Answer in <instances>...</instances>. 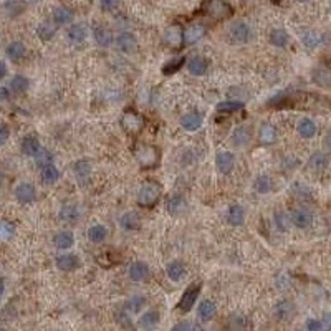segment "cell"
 Instances as JSON below:
<instances>
[{"label":"cell","instance_id":"cell-54","mask_svg":"<svg viewBox=\"0 0 331 331\" xmlns=\"http://www.w3.org/2000/svg\"><path fill=\"white\" fill-rule=\"evenodd\" d=\"M10 137V128L7 124H0V146H4Z\"/></svg>","mask_w":331,"mask_h":331},{"label":"cell","instance_id":"cell-47","mask_svg":"<svg viewBox=\"0 0 331 331\" xmlns=\"http://www.w3.org/2000/svg\"><path fill=\"white\" fill-rule=\"evenodd\" d=\"M146 297H141V295H136V297H132L131 300H128V303H126V310H129L131 313H139L144 305H146Z\"/></svg>","mask_w":331,"mask_h":331},{"label":"cell","instance_id":"cell-29","mask_svg":"<svg viewBox=\"0 0 331 331\" xmlns=\"http://www.w3.org/2000/svg\"><path fill=\"white\" fill-rule=\"evenodd\" d=\"M227 222L230 225H233V227L244 225V222H245V209L242 206H239V204H235V206H230V209H228V212H227Z\"/></svg>","mask_w":331,"mask_h":331},{"label":"cell","instance_id":"cell-2","mask_svg":"<svg viewBox=\"0 0 331 331\" xmlns=\"http://www.w3.org/2000/svg\"><path fill=\"white\" fill-rule=\"evenodd\" d=\"M227 37H228V40L232 41V43L244 45V43H249V41L252 40V37H254V32H252V27L249 25V23L244 22V20H239V22L233 23L230 28H228Z\"/></svg>","mask_w":331,"mask_h":331},{"label":"cell","instance_id":"cell-32","mask_svg":"<svg viewBox=\"0 0 331 331\" xmlns=\"http://www.w3.org/2000/svg\"><path fill=\"white\" fill-rule=\"evenodd\" d=\"M166 272H167V276H169L172 281H180L185 276V273H187V270H185V265L182 262L174 260L167 265Z\"/></svg>","mask_w":331,"mask_h":331},{"label":"cell","instance_id":"cell-14","mask_svg":"<svg viewBox=\"0 0 331 331\" xmlns=\"http://www.w3.org/2000/svg\"><path fill=\"white\" fill-rule=\"evenodd\" d=\"M252 141V128L247 124L237 126L232 132V143L235 144L237 148H245L247 144H250Z\"/></svg>","mask_w":331,"mask_h":331},{"label":"cell","instance_id":"cell-17","mask_svg":"<svg viewBox=\"0 0 331 331\" xmlns=\"http://www.w3.org/2000/svg\"><path fill=\"white\" fill-rule=\"evenodd\" d=\"M151 275V270L144 262H134L129 265V278L132 281H146Z\"/></svg>","mask_w":331,"mask_h":331},{"label":"cell","instance_id":"cell-40","mask_svg":"<svg viewBox=\"0 0 331 331\" xmlns=\"http://www.w3.org/2000/svg\"><path fill=\"white\" fill-rule=\"evenodd\" d=\"M254 189L258 194H268V192L273 189V180L268 176H265V174H262V176H258L254 180Z\"/></svg>","mask_w":331,"mask_h":331},{"label":"cell","instance_id":"cell-56","mask_svg":"<svg viewBox=\"0 0 331 331\" xmlns=\"http://www.w3.org/2000/svg\"><path fill=\"white\" fill-rule=\"evenodd\" d=\"M321 323H323V329H331V313H326L321 318Z\"/></svg>","mask_w":331,"mask_h":331},{"label":"cell","instance_id":"cell-36","mask_svg":"<svg viewBox=\"0 0 331 331\" xmlns=\"http://www.w3.org/2000/svg\"><path fill=\"white\" fill-rule=\"evenodd\" d=\"M297 131H298V134H300V136L305 137V139H311V137L316 134V124L313 123L311 119L303 118L302 121L298 123Z\"/></svg>","mask_w":331,"mask_h":331},{"label":"cell","instance_id":"cell-53","mask_svg":"<svg viewBox=\"0 0 331 331\" xmlns=\"http://www.w3.org/2000/svg\"><path fill=\"white\" fill-rule=\"evenodd\" d=\"M306 329L308 331H321L323 329V323L321 320H316V318H310L308 321H306Z\"/></svg>","mask_w":331,"mask_h":331},{"label":"cell","instance_id":"cell-42","mask_svg":"<svg viewBox=\"0 0 331 331\" xmlns=\"http://www.w3.org/2000/svg\"><path fill=\"white\" fill-rule=\"evenodd\" d=\"M273 224L276 227V230L287 232L288 228H290V224H292L290 215H288L287 212H283V210H278V212H275V215H273Z\"/></svg>","mask_w":331,"mask_h":331},{"label":"cell","instance_id":"cell-23","mask_svg":"<svg viewBox=\"0 0 331 331\" xmlns=\"http://www.w3.org/2000/svg\"><path fill=\"white\" fill-rule=\"evenodd\" d=\"M40 177H41V182L46 184V185H52V184H55L58 182V179H60V169L58 167L53 164V162H50V164H46L43 167H40Z\"/></svg>","mask_w":331,"mask_h":331},{"label":"cell","instance_id":"cell-52","mask_svg":"<svg viewBox=\"0 0 331 331\" xmlns=\"http://www.w3.org/2000/svg\"><path fill=\"white\" fill-rule=\"evenodd\" d=\"M119 4H121V0H100V7L105 12H111L114 9H118Z\"/></svg>","mask_w":331,"mask_h":331},{"label":"cell","instance_id":"cell-31","mask_svg":"<svg viewBox=\"0 0 331 331\" xmlns=\"http://www.w3.org/2000/svg\"><path fill=\"white\" fill-rule=\"evenodd\" d=\"M119 225H121L123 230H137L141 225V219L137 212H126L119 219Z\"/></svg>","mask_w":331,"mask_h":331},{"label":"cell","instance_id":"cell-34","mask_svg":"<svg viewBox=\"0 0 331 331\" xmlns=\"http://www.w3.org/2000/svg\"><path fill=\"white\" fill-rule=\"evenodd\" d=\"M156 161H158V154H156L153 148H141V151L137 153V162H139L143 167L154 166Z\"/></svg>","mask_w":331,"mask_h":331},{"label":"cell","instance_id":"cell-26","mask_svg":"<svg viewBox=\"0 0 331 331\" xmlns=\"http://www.w3.org/2000/svg\"><path fill=\"white\" fill-rule=\"evenodd\" d=\"M215 313H217V308L210 300H202L197 306V316L201 321H210L215 316Z\"/></svg>","mask_w":331,"mask_h":331},{"label":"cell","instance_id":"cell-24","mask_svg":"<svg viewBox=\"0 0 331 331\" xmlns=\"http://www.w3.org/2000/svg\"><path fill=\"white\" fill-rule=\"evenodd\" d=\"M187 70L191 71V75L194 76H202L207 73V68H209V62L204 57H192L189 62H187Z\"/></svg>","mask_w":331,"mask_h":331},{"label":"cell","instance_id":"cell-12","mask_svg":"<svg viewBox=\"0 0 331 331\" xmlns=\"http://www.w3.org/2000/svg\"><path fill=\"white\" fill-rule=\"evenodd\" d=\"M121 124L123 128L128 131V132H139L141 128H143V116H139L137 113L134 111H128L123 114V119H121Z\"/></svg>","mask_w":331,"mask_h":331},{"label":"cell","instance_id":"cell-5","mask_svg":"<svg viewBox=\"0 0 331 331\" xmlns=\"http://www.w3.org/2000/svg\"><path fill=\"white\" fill-rule=\"evenodd\" d=\"M114 41H116L118 50L126 53V55H131V53H134L136 48H137V40H136V37L131 32H121L116 38H114Z\"/></svg>","mask_w":331,"mask_h":331},{"label":"cell","instance_id":"cell-6","mask_svg":"<svg viewBox=\"0 0 331 331\" xmlns=\"http://www.w3.org/2000/svg\"><path fill=\"white\" fill-rule=\"evenodd\" d=\"M15 199L20 204H32L37 199V189L30 182H20L15 187Z\"/></svg>","mask_w":331,"mask_h":331},{"label":"cell","instance_id":"cell-25","mask_svg":"<svg viewBox=\"0 0 331 331\" xmlns=\"http://www.w3.org/2000/svg\"><path fill=\"white\" fill-rule=\"evenodd\" d=\"M268 40L276 48H285L290 43V35H288L285 28H273L268 35Z\"/></svg>","mask_w":331,"mask_h":331},{"label":"cell","instance_id":"cell-37","mask_svg":"<svg viewBox=\"0 0 331 331\" xmlns=\"http://www.w3.org/2000/svg\"><path fill=\"white\" fill-rule=\"evenodd\" d=\"M71 171H73V174L80 180L88 179L89 172H91V164H89L88 159H78L76 162H73V166H71Z\"/></svg>","mask_w":331,"mask_h":331},{"label":"cell","instance_id":"cell-22","mask_svg":"<svg viewBox=\"0 0 331 331\" xmlns=\"http://www.w3.org/2000/svg\"><path fill=\"white\" fill-rule=\"evenodd\" d=\"M75 244V235L73 232L70 230H62L55 233V237H53V245L57 247L58 250H70L71 247Z\"/></svg>","mask_w":331,"mask_h":331},{"label":"cell","instance_id":"cell-21","mask_svg":"<svg viewBox=\"0 0 331 331\" xmlns=\"http://www.w3.org/2000/svg\"><path fill=\"white\" fill-rule=\"evenodd\" d=\"M276 137H278V131H276L273 124H268V123L262 124L260 131H258V141H260V144L270 146V144H273L276 141Z\"/></svg>","mask_w":331,"mask_h":331},{"label":"cell","instance_id":"cell-64","mask_svg":"<svg viewBox=\"0 0 331 331\" xmlns=\"http://www.w3.org/2000/svg\"><path fill=\"white\" fill-rule=\"evenodd\" d=\"M329 14H331V7H329Z\"/></svg>","mask_w":331,"mask_h":331},{"label":"cell","instance_id":"cell-19","mask_svg":"<svg viewBox=\"0 0 331 331\" xmlns=\"http://www.w3.org/2000/svg\"><path fill=\"white\" fill-rule=\"evenodd\" d=\"M55 265L63 272H71V270L80 267V258L73 254H62L55 258Z\"/></svg>","mask_w":331,"mask_h":331},{"label":"cell","instance_id":"cell-55","mask_svg":"<svg viewBox=\"0 0 331 331\" xmlns=\"http://www.w3.org/2000/svg\"><path fill=\"white\" fill-rule=\"evenodd\" d=\"M323 146H324V149L326 151H329L331 153V129L324 134V137H323Z\"/></svg>","mask_w":331,"mask_h":331},{"label":"cell","instance_id":"cell-13","mask_svg":"<svg viewBox=\"0 0 331 331\" xmlns=\"http://www.w3.org/2000/svg\"><path fill=\"white\" fill-rule=\"evenodd\" d=\"M88 35V28L85 23H73L68 30H66V38L70 40V43L73 45H80L86 40Z\"/></svg>","mask_w":331,"mask_h":331},{"label":"cell","instance_id":"cell-9","mask_svg":"<svg viewBox=\"0 0 331 331\" xmlns=\"http://www.w3.org/2000/svg\"><path fill=\"white\" fill-rule=\"evenodd\" d=\"M206 33H207V30H206V27L202 25V23H192V25H189L187 28L184 30L182 37H184V41L187 45H194V43H197V41H201L204 37H206Z\"/></svg>","mask_w":331,"mask_h":331},{"label":"cell","instance_id":"cell-15","mask_svg":"<svg viewBox=\"0 0 331 331\" xmlns=\"http://www.w3.org/2000/svg\"><path fill=\"white\" fill-rule=\"evenodd\" d=\"M20 149H22V153L28 156V158H35L38 153H40V149H41V144L38 141V137L37 136H33V134H28L25 136L22 139V144H20Z\"/></svg>","mask_w":331,"mask_h":331},{"label":"cell","instance_id":"cell-20","mask_svg":"<svg viewBox=\"0 0 331 331\" xmlns=\"http://www.w3.org/2000/svg\"><path fill=\"white\" fill-rule=\"evenodd\" d=\"M329 164V159H328V154L323 153V151H316L310 156L308 159V167L313 172H321L328 167Z\"/></svg>","mask_w":331,"mask_h":331},{"label":"cell","instance_id":"cell-60","mask_svg":"<svg viewBox=\"0 0 331 331\" xmlns=\"http://www.w3.org/2000/svg\"><path fill=\"white\" fill-rule=\"evenodd\" d=\"M4 179H5V177H4V172L0 171V187H2V184H4Z\"/></svg>","mask_w":331,"mask_h":331},{"label":"cell","instance_id":"cell-49","mask_svg":"<svg viewBox=\"0 0 331 331\" xmlns=\"http://www.w3.org/2000/svg\"><path fill=\"white\" fill-rule=\"evenodd\" d=\"M35 162H37L38 167H43V166H46V164H50V162H53V154L48 151V149L41 148L40 153L35 156Z\"/></svg>","mask_w":331,"mask_h":331},{"label":"cell","instance_id":"cell-57","mask_svg":"<svg viewBox=\"0 0 331 331\" xmlns=\"http://www.w3.org/2000/svg\"><path fill=\"white\" fill-rule=\"evenodd\" d=\"M9 73V68H7V63L4 60H0V80H4L5 76Z\"/></svg>","mask_w":331,"mask_h":331},{"label":"cell","instance_id":"cell-1","mask_svg":"<svg viewBox=\"0 0 331 331\" xmlns=\"http://www.w3.org/2000/svg\"><path fill=\"white\" fill-rule=\"evenodd\" d=\"M159 197H161L159 184L149 180V182H144L141 185L139 192H137V204H139L141 207H153L154 204L159 201Z\"/></svg>","mask_w":331,"mask_h":331},{"label":"cell","instance_id":"cell-62","mask_svg":"<svg viewBox=\"0 0 331 331\" xmlns=\"http://www.w3.org/2000/svg\"><path fill=\"white\" fill-rule=\"evenodd\" d=\"M298 2H302V4H305V2H310V0H298Z\"/></svg>","mask_w":331,"mask_h":331},{"label":"cell","instance_id":"cell-38","mask_svg":"<svg viewBox=\"0 0 331 331\" xmlns=\"http://www.w3.org/2000/svg\"><path fill=\"white\" fill-rule=\"evenodd\" d=\"M57 35V27L50 22H41L37 27V37L41 41H50Z\"/></svg>","mask_w":331,"mask_h":331},{"label":"cell","instance_id":"cell-58","mask_svg":"<svg viewBox=\"0 0 331 331\" xmlns=\"http://www.w3.org/2000/svg\"><path fill=\"white\" fill-rule=\"evenodd\" d=\"M10 98V91L5 86H0V101H7Z\"/></svg>","mask_w":331,"mask_h":331},{"label":"cell","instance_id":"cell-4","mask_svg":"<svg viewBox=\"0 0 331 331\" xmlns=\"http://www.w3.org/2000/svg\"><path fill=\"white\" fill-rule=\"evenodd\" d=\"M290 220L297 228H308L313 224V214L305 207H295L290 212Z\"/></svg>","mask_w":331,"mask_h":331},{"label":"cell","instance_id":"cell-63","mask_svg":"<svg viewBox=\"0 0 331 331\" xmlns=\"http://www.w3.org/2000/svg\"><path fill=\"white\" fill-rule=\"evenodd\" d=\"M273 2H280V0H273Z\"/></svg>","mask_w":331,"mask_h":331},{"label":"cell","instance_id":"cell-48","mask_svg":"<svg viewBox=\"0 0 331 331\" xmlns=\"http://www.w3.org/2000/svg\"><path fill=\"white\" fill-rule=\"evenodd\" d=\"M244 108L242 101H222V103L217 105V110L222 113H233V111H239Z\"/></svg>","mask_w":331,"mask_h":331},{"label":"cell","instance_id":"cell-11","mask_svg":"<svg viewBox=\"0 0 331 331\" xmlns=\"http://www.w3.org/2000/svg\"><path fill=\"white\" fill-rule=\"evenodd\" d=\"M235 164V156L230 151H222L215 156V167L220 174H228Z\"/></svg>","mask_w":331,"mask_h":331},{"label":"cell","instance_id":"cell-46","mask_svg":"<svg viewBox=\"0 0 331 331\" xmlns=\"http://www.w3.org/2000/svg\"><path fill=\"white\" fill-rule=\"evenodd\" d=\"M185 65V57H180V58H174L171 62H167L162 68V73L164 75H174L176 71H179L182 66Z\"/></svg>","mask_w":331,"mask_h":331},{"label":"cell","instance_id":"cell-35","mask_svg":"<svg viewBox=\"0 0 331 331\" xmlns=\"http://www.w3.org/2000/svg\"><path fill=\"white\" fill-rule=\"evenodd\" d=\"M86 235L93 244H101L108 237V228L105 225H101V224H94V225H91L88 228Z\"/></svg>","mask_w":331,"mask_h":331},{"label":"cell","instance_id":"cell-43","mask_svg":"<svg viewBox=\"0 0 331 331\" xmlns=\"http://www.w3.org/2000/svg\"><path fill=\"white\" fill-rule=\"evenodd\" d=\"M313 80L320 86H331V71L328 68L320 66V68L313 71Z\"/></svg>","mask_w":331,"mask_h":331},{"label":"cell","instance_id":"cell-28","mask_svg":"<svg viewBox=\"0 0 331 331\" xmlns=\"http://www.w3.org/2000/svg\"><path fill=\"white\" fill-rule=\"evenodd\" d=\"M161 321V315L158 310H148L144 311L141 318H139V326L144 329H153L159 324Z\"/></svg>","mask_w":331,"mask_h":331},{"label":"cell","instance_id":"cell-7","mask_svg":"<svg viewBox=\"0 0 331 331\" xmlns=\"http://www.w3.org/2000/svg\"><path fill=\"white\" fill-rule=\"evenodd\" d=\"M293 313H295V305H293L292 300L281 298L273 306V315H275L276 320H280V321L290 320V318L293 316Z\"/></svg>","mask_w":331,"mask_h":331},{"label":"cell","instance_id":"cell-59","mask_svg":"<svg viewBox=\"0 0 331 331\" xmlns=\"http://www.w3.org/2000/svg\"><path fill=\"white\" fill-rule=\"evenodd\" d=\"M4 293H5V281L4 278H0V298L4 297Z\"/></svg>","mask_w":331,"mask_h":331},{"label":"cell","instance_id":"cell-18","mask_svg":"<svg viewBox=\"0 0 331 331\" xmlns=\"http://www.w3.org/2000/svg\"><path fill=\"white\" fill-rule=\"evenodd\" d=\"M93 38L96 41V45L101 46V48H108L113 45L114 37L111 33V30H108L106 27H94L93 28Z\"/></svg>","mask_w":331,"mask_h":331},{"label":"cell","instance_id":"cell-50","mask_svg":"<svg viewBox=\"0 0 331 331\" xmlns=\"http://www.w3.org/2000/svg\"><path fill=\"white\" fill-rule=\"evenodd\" d=\"M292 191H293V194L297 196V197H300V199H308V197H311V192H310V189L306 187L305 184L295 182L293 187H292Z\"/></svg>","mask_w":331,"mask_h":331},{"label":"cell","instance_id":"cell-10","mask_svg":"<svg viewBox=\"0 0 331 331\" xmlns=\"http://www.w3.org/2000/svg\"><path fill=\"white\" fill-rule=\"evenodd\" d=\"M204 124V116L199 111H189L180 118V126L185 131H197Z\"/></svg>","mask_w":331,"mask_h":331},{"label":"cell","instance_id":"cell-27","mask_svg":"<svg viewBox=\"0 0 331 331\" xmlns=\"http://www.w3.org/2000/svg\"><path fill=\"white\" fill-rule=\"evenodd\" d=\"M5 53H7V57L12 60V62H20V60L27 55V46L22 43V41L15 40L12 41V43L7 45L5 48Z\"/></svg>","mask_w":331,"mask_h":331},{"label":"cell","instance_id":"cell-44","mask_svg":"<svg viewBox=\"0 0 331 331\" xmlns=\"http://www.w3.org/2000/svg\"><path fill=\"white\" fill-rule=\"evenodd\" d=\"M302 43H303L306 48L313 50V48H316L318 45L321 43V35L316 33V32H313V30H308V32H305V33L302 35Z\"/></svg>","mask_w":331,"mask_h":331},{"label":"cell","instance_id":"cell-3","mask_svg":"<svg viewBox=\"0 0 331 331\" xmlns=\"http://www.w3.org/2000/svg\"><path fill=\"white\" fill-rule=\"evenodd\" d=\"M199 293H201V283L187 287L185 288V292L182 293V297H180V300H179L177 308L182 313H189L192 308H194V303L197 302Z\"/></svg>","mask_w":331,"mask_h":331},{"label":"cell","instance_id":"cell-41","mask_svg":"<svg viewBox=\"0 0 331 331\" xmlns=\"http://www.w3.org/2000/svg\"><path fill=\"white\" fill-rule=\"evenodd\" d=\"M30 88V80L23 75H15L10 80V89L14 93H25Z\"/></svg>","mask_w":331,"mask_h":331},{"label":"cell","instance_id":"cell-45","mask_svg":"<svg viewBox=\"0 0 331 331\" xmlns=\"http://www.w3.org/2000/svg\"><path fill=\"white\" fill-rule=\"evenodd\" d=\"M15 232H17V228L12 222H9V220L0 222V240H2V242H9V240L14 239Z\"/></svg>","mask_w":331,"mask_h":331},{"label":"cell","instance_id":"cell-61","mask_svg":"<svg viewBox=\"0 0 331 331\" xmlns=\"http://www.w3.org/2000/svg\"><path fill=\"white\" fill-rule=\"evenodd\" d=\"M23 2H27V4H33V2H37V0H23Z\"/></svg>","mask_w":331,"mask_h":331},{"label":"cell","instance_id":"cell-33","mask_svg":"<svg viewBox=\"0 0 331 331\" xmlns=\"http://www.w3.org/2000/svg\"><path fill=\"white\" fill-rule=\"evenodd\" d=\"M60 220L66 222V224H75L80 219V210H78L76 206H71V204H66L62 209H60V214H58Z\"/></svg>","mask_w":331,"mask_h":331},{"label":"cell","instance_id":"cell-16","mask_svg":"<svg viewBox=\"0 0 331 331\" xmlns=\"http://www.w3.org/2000/svg\"><path fill=\"white\" fill-rule=\"evenodd\" d=\"M166 210L169 212L171 215H180L187 210V202L182 196H171L169 199L166 201Z\"/></svg>","mask_w":331,"mask_h":331},{"label":"cell","instance_id":"cell-8","mask_svg":"<svg viewBox=\"0 0 331 331\" xmlns=\"http://www.w3.org/2000/svg\"><path fill=\"white\" fill-rule=\"evenodd\" d=\"M206 10L209 15L215 17V19H225L232 14L230 5H227L222 0H207L206 2Z\"/></svg>","mask_w":331,"mask_h":331},{"label":"cell","instance_id":"cell-51","mask_svg":"<svg viewBox=\"0 0 331 331\" xmlns=\"http://www.w3.org/2000/svg\"><path fill=\"white\" fill-rule=\"evenodd\" d=\"M172 329L174 331H177V329H180V331H194V329H202V326H201V324L194 323V321H180L177 324H174Z\"/></svg>","mask_w":331,"mask_h":331},{"label":"cell","instance_id":"cell-30","mask_svg":"<svg viewBox=\"0 0 331 331\" xmlns=\"http://www.w3.org/2000/svg\"><path fill=\"white\" fill-rule=\"evenodd\" d=\"M53 23L55 25H66V23H71L75 19L73 10H70L68 7H57L53 10Z\"/></svg>","mask_w":331,"mask_h":331},{"label":"cell","instance_id":"cell-39","mask_svg":"<svg viewBox=\"0 0 331 331\" xmlns=\"http://www.w3.org/2000/svg\"><path fill=\"white\" fill-rule=\"evenodd\" d=\"M182 32H180V28L179 27H169L166 30V33H164V41L167 45H171V46H179L180 43H182Z\"/></svg>","mask_w":331,"mask_h":331}]
</instances>
